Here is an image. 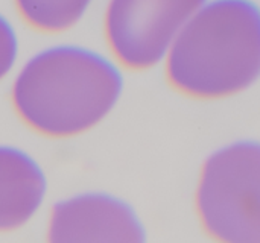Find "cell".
Returning <instances> with one entry per match:
<instances>
[{
    "instance_id": "cell-1",
    "label": "cell",
    "mask_w": 260,
    "mask_h": 243,
    "mask_svg": "<svg viewBox=\"0 0 260 243\" xmlns=\"http://www.w3.org/2000/svg\"><path fill=\"white\" fill-rule=\"evenodd\" d=\"M123 87L119 68L94 50L55 46L37 53L12 87V105L34 131L55 138L96 126Z\"/></svg>"
},
{
    "instance_id": "cell-2",
    "label": "cell",
    "mask_w": 260,
    "mask_h": 243,
    "mask_svg": "<svg viewBox=\"0 0 260 243\" xmlns=\"http://www.w3.org/2000/svg\"><path fill=\"white\" fill-rule=\"evenodd\" d=\"M260 70L259 6L244 0L201 5L177 33L166 61L169 84L218 99L251 85Z\"/></svg>"
},
{
    "instance_id": "cell-3",
    "label": "cell",
    "mask_w": 260,
    "mask_h": 243,
    "mask_svg": "<svg viewBox=\"0 0 260 243\" xmlns=\"http://www.w3.org/2000/svg\"><path fill=\"white\" fill-rule=\"evenodd\" d=\"M259 186L257 142L215 152L203 166L197 192L206 233L218 243H260Z\"/></svg>"
},
{
    "instance_id": "cell-4",
    "label": "cell",
    "mask_w": 260,
    "mask_h": 243,
    "mask_svg": "<svg viewBox=\"0 0 260 243\" xmlns=\"http://www.w3.org/2000/svg\"><path fill=\"white\" fill-rule=\"evenodd\" d=\"M200 2H113L105 15V37L114 56L128 68L155 65Z\"/></svg>"
},
{
    "instance_id": "cell-5",
    "label": "cell",
    "mask_w": 260,
    "mask_h": 243,
    "mask_svg": "<svg viewBox=\"0 0 260 243\" xmlns=\"http://www.w3.org/2000/svg\"><path fill=\"white\" fill-rule=\"evenodd\" d=\"M47 243H146V234L126 202L105 193H85L53 207Z\"/></svg>"
},
{
    "instance_id": "cell-6",
    "label": "cell",
    "mask_w": 260,
    "mask_h": 243,
    "mask_svg": "<svg viewBox=\"0 0 260 243\" xmlns=\"http://www.w3.org/2000/svg\"><path fill=\"white\" fill-rule=\"evenodd\" d=\"M46 177L26 152L0 146V231L26 224L46 193Z\"/></svg>"
},
{
    "instance_id": "cell-7",
    "label": "cell",
    "mask_w": 260,
    "mask_h": 243,
    "mask_svg": "<svg viewBox=\"0 0 260 243\" xmlns=\"http://www.w3.org/2000/svg\"><path fill=\"white\" fill-rule=\"evenodd\" d=\"M21 15L40 30H62L70 27L87 8L85 2H20Z\"/></svg>"
},
{
    "instance_id": "cell-8",
    "label": "cell",
    "mask_w": 260,
    "mask_h": 243,
    "mask_svg": "<svg viewBox=\"0 0 260 243\" xmlns=\"http://www.w3.org/2000/svg\"><path fill=\"white\" fill-rule=\"evenodd\" d=\"M17 35L11 23L0 14V79L9 73L17 56Z\"/></svg>"
}]
</instances>
